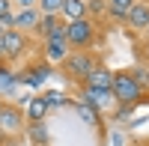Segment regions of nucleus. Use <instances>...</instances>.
<instances>
[{"label": "nucleus", "instance_id": "1", "mask_svg": "<svg viewBox=\"0 0 149 146\" xmlns=\"http://www.w3.org/2000/svg\"><path fill=\"white\" fill-rule=\"evenodd\" d=\"M110 95H113V104L122 113H128V111H134V107H140V104H149V92L140 87L137 75H134V66L131 69H113Z\"/></svg>", "mask_w": 149, "mask_h": 146}, {"label": "nucleus", "instance_id": "2", "mask_svg": "<svg viewBox=\"0 0 149 146\" xmlns=\"http://www.w3.org/2000/svg\"><path fill=\"white\" fill-rule=\"evenodd\" d=\"M102 60H104V54L98 51V48H93V51H69V57L63 63H57V75L66 83H72V87H81L86 81V75H90Z\"/></svg>", "mask_w": 149, "mask_h": 146}, {"label": "nucleus", "instance_id": "3", "mask_svg": "<svg viewBox=\"0 0 149 146\" xmlns=\"http://www.w3.org/2000/svg\"><path fill=\"white\" fill-rule=\"evenodd\" d=\"M66 42H69L72 51H93V48H98L104 42V21H95V18L69 21Z\"/></svg>", "mask_w": 149, "mask_h": 146}, {"label": "nucleus", "instance_id": "4", "mask_svg": "<svg viewBox=\"0 0 149 146\" xmlns=\"http://www.w3.org/2000/svg\"><path fill=\"white\" fill-rule=\"evenodd\" d=\"M36 45H39V39H33V36L9 27L3 33V60H6V63H21V60L30 57V51Z\"/></svg>", "mask_w": 149, "mask_h": 146}, {"label": "nucleus", "instance_id": "5", "mask_svg": "<svg viewBox=\"0 0 149 146\" xmlns=\"http://www.w3.org/2000/svg\"><path fill=\"white\" fill-rule=\"evenodd\" d=\"M24 128H27V111L15 102H0V131H6L12 137H24Z\"/></svg>", "mask_w": 149, "mask_h": 146}, {"label": "nucleus", "instance_id": "6", "mask_svg": "<svg viewBox=\"0 0 149 146\" xmlns=\"http://www.w3.org/2000/svg\"><path fill=\"white\" fill-rule=\"evenodd\" d=\"M39 24H42V12L36 6L33 9H15L12 18H9V27H15L27 36H36V39H39Z\"/></svg>", "mask_w": 149, "mask_h": 146}, {"label": "nucleus", "instance_id": "7", "mask_svg": "<svg viewBox=\"0 0 149 146\" xmlns=\"http://www.w3.org/2000/svg\"><path fill=\"white\" fill-rule=\"evenodd\" d=\"M122 24H125V30H128L131 39H137V33H143L149 27V3H134Z\"/></svg>", "mask_w": 149, "mask_h": 146}, {"label": "nucleus", "instance_id": "8", "mask_svg": "<svg viewBox=\"0 0 149 146\" xmlns=\"http://www.w3.org/2000/svg\"><path fill=\"white\" fill-rule=\"evenodd\" d=\"M110 81H113V69L102 60V63L86 75V81L81 83V87H74V90H110Z\"/></svg>", "mask_w": 149, "mask_h": 146}, {"label": "nucleus", "instance_id": "9", "mask_svg": "<svg viewBox=\"0 0 149 146\" xmlns=\"http://www.w3.org/2000/svg\"><path fill=\"white\" fill-rule=\"evenodd\" d=\"M66 30H69V21L66 18H60V15H42L39 42L42 39H66Z\"/></svg>", "mask_w": 149, "mask_h": 146}, {"label": "nucleus", "instance_id": "10", "mask_svg": "<svg viewBox=\"0 0 149 146\" xmlns=\"http://www.w3.org/2000/svg\"><path fill=\"white\" fill-rule=\"evenodd\" d=\"M39 48H42V60H48L51 66L63 63V60L69 57V51H72L66 39H42V42H39Z\"/></svg>", "mask_w": 149, "mask_h": 146}, {"label": "nucleus", "instance_id": "11", "mask_svg": "<svg viewBox=\"0 0 149 146\" xmlns=\"http://www.w3.org/2000/svg\"><path fill=\"white\" fill-rule=\"evenodd\" d=\"M24 111H27V122H45L48 111H51V102H48V95H33Z\"/></svg>", "mask_w": 149, "mask_h": 146}, {"label": "nucleus", "instance_id": "12", "mask_svg": "<svg viewBox=\"0 0 149 146\" xmlns=\"http://www.w3.org/2000/svg\"><path fill=\"white\" fill-rule=\"evenodd\" d=\"M24 137L30 140V146H51V134H48V125L45 122H27Z\"/></svg>", "mask_w": 149, "mask_h": 146}, {"label": "nucleus", "instance_id": "13", "mask_svg": "<svg viewBox=\"0 0 149 146\" xmlns=\"http://www.w3.org/2000/svg\"><path fill=\"white\" fill-rule=\"evenodd\" d=\"M104 3H107V21L122 24L125 15H128V9L134 6V0H104Z\"/></svg>", "mask_w": 149, "mask_h": 146}, {"label": "nucleus", "instance_id": "14", "mask_svg": "<svg viewBox=\"0 0 149 146\" xmlns=\"http://www.w3.org/2000/svg\"><path fill=\"white\" fill-rule=\"evenodd\" d=\"M60 18H66V21H78V18H86V0H63Z\"/></svg>", "mask_w": 149, "mask_h": 146}, {"label": "nucleus", "instance_id": "15", "mask_svg": "<svg viewBox=\"0 0 149 146\" xmlns=\"http://www.w3.org/2000/svg\"><path fill=\"white\" fill-rule=\"evenodd\" d=\"M131 51H134V63H137V66H146V63H149V39H146V36L134 39Z\"/></svg>", "mask_w": 149, "mask_h": 146}, {"label": "nucleus", "instance_id": "16", "mask_svg": "<svg viewBox=\"0 0 149 146\" xmlns=\"http://www.w3.org/2000/svg\"><path fill=\"white\" fill-rule=\"evenodd\" d=\"M86 18L107 21V3L104 0H86Z\"/></svg>", "mask_w": 149, "mask_h": 146}, {"label": "nucleus", "instance_id": "17", "mask_svg": "<svg viewBox=\"0 0 149 146\" xmlns=\"http://www.w3.org/2000/svg\"><path fill=\"white\" fill-rule=\"evenodd\" d=\"M36 9L42 12V15H60V9H63V0H39Z\"/></svg>", "mask_w": 149, "mask_h": 146}, {"label": "nucleus", "instance_id": "18", "mask_svg": "<svg viewBox=\"0 0 149 146\" xmlns=\"http://www.w3.org/2000/svg\"><path fill=\"white\" fill-rule=\"evenodd\" d=\"M12 12H15V6H12V0H0V21L9 27V18H12Z\"/></svg>", "mask_w": 149, "mask_h": 146}, {"label": "nucleus", "instance_id": "19", "mask_svg": "<svg viewBox=\"0 0 149 146\" xmlns=\"http://www.w3.org/2000/svg\"><path fill=\"white\" fill-rule=\"evenodd\" d=\"M18 140L21 137H12V134H6V131H0V146H18Z\"/></svg>", "mask_w": 149, "mask_h": 146}, {"label": "nucleus", "instance_id": "20", "mask_svg": "<svg viewBox=\"0 0 149 146\" xmlns=\"http://www.w3.org/2000/svg\"><path fill=\"white\" fill-rule=\"evenodd\" d=\"M36 3H39V0H12V6H15V9H33Z\"/></svg>", "mask_w": 149, "mask_h": 146}, {"label": "nucleus", "instance_id": "21", "mask_svg": "<svg viewBox=\"0 0 149 146\" xmlns=\"http://www.w3.org/2000/svg\"><path fill=\"white\" fill-rule=\"evenodd\" d=\"M134 146H149V137H140V140H134Z\"/></svg>", "mask_w": 149, "mask_h": 146}, {"label": "nucleus", "instance_id": "22", "mask_svg": "<svg viewBox=\"0 0 149 146\" xmlns=\"http://www.w3.org/2000/svg\"><path fill=\"white\" fill-rule=\"evenodd\" d=\"M6 30H9V27H6L3 21H0V42H3V33H6Z\"/></svg>", "mask_w": 149, "mask_h": 146}, {"label": "nucleus", "instance_id": "23", "mask_svg": "<svg viewBox=\"0 0 149 146\" xmlns=\"http://www.w3.org/2000/svg\"><path fill=\"white\" fill-rule=\"evenodd\" d=\"M143 36H146V39H149V27H146V30H143Z\"/></svg>", "mask_w": 149, "mask_h": 146}, {"label": "nucleus", "instance_id": "24", "mask_svg": "<svg viewBox=\"0 0 149 146\" xmlns=\"http://www.w3.org/2000/svg\"><path fill=\"white\" fill-rule=\"evenodd\" d=\"M134 3H149V0H134Z\"/></svg>", "mask_w": 149, "mask_h": 146}, {"label": "nucleus", "instance_id": "25", "mask_svg": "<svg viewBox=\"0 0 149 146\" xmlns=\"http://www.w3.org/2000/svg\"><path fill=\"white\" fill-rule=\"evenodd\" d=\"M146 72H149V63H146Z\"/></svg>", "mask_w": 149, "mask_h": 146}, {"label": "nucleus", "instance_id": "26", "mask_svg": "<svg viewBox=\"0 0 149 146\" xmlns=\"http://www.w3.org/2000/svg\"><path fill=\"white\" fill-rule=\"evenodd\" d=\"M0 102H3V99H0Z\"/></svg>", "mask_w": 149, "mask_h": 146}, {"label": "nucleus", "instance_id": "27", "mask_svg": "<svg viewBox=\"0 0 149 146\" xmlns=\"http://www.w3.org/2000/svg\"><path fill=\"white\" fill-rule=\"evenodd\" d=\"M131 146H134V143H131Z\"/></svg>", "mask_w": 149, "mask_h": 146}]
</instances>
